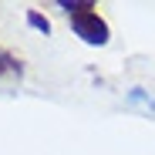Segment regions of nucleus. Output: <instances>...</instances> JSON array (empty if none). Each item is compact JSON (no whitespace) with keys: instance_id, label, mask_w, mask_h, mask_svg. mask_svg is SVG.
<instances>
[{"instance_id":"obj_1","label":"nucleus","mask_w":155,"mask_h":155,"mask_svg":"<svg viewBox=\"0 0 155 155\" xmlns=\"http://www.w3.org/2000/svg\"><path fill=\"white\" fill-rule=\"evenodd\" d=\"M74 34L81 37L84 44H105L108 41V24L101 20L98 14H91V10H81V14H74Z\"/></svg>"},{"instance_id":"obj_2","label":"nucleus","mask_w":155,"mask_h":155,"mask_svg":"<svg viewBox=\"0 0 155 155\" xmlns=\"http://www.w3.org/2000/svg\"><path fill=\"white\" fill-rule=\"evenodd\" d=\"M4 74H20V61H14L10 54H7V51H0V78H4Z\"/></svg>"},{"instance_id":"obj_3","label":"nucleus","mask_w":155,"mask_h":155,"mask_svg":"<svg viewBox=\"0 0 155 155\" xmlns=\"http://www.w3.org/2000/svg\"><path fill=\"white\" fill-rule=\"evenodd\" d=\"M27 20H31V27H37V31H44V34H47V31H51V24H47V20H44V17H41V14H34V10H31V14H27Z\"/></svg>"}]
</instances>
